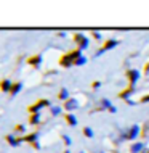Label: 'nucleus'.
<instances>
[{
  "label": "nucleus",
  "mask_w": 149,
  "mask_h": 153,
  "mask_svg": "<svg viewBox=\"0 0 149 153\" xmlns=\"http://www.w3.org/2000/svg\"><path fill=\"white\" fill-rule=\"evenodd\" d=\"M138 132H139V127H138V126H133L130 131H128L127 137H128V139H135L136 135H138Z\"/></svg>",
  "instance_id": "1"
},
{
  "label": "nucleus",
  "mask_w": 149,
  "mask_h": 153,
  "mask_svg": "<svg viewBox=\"0 0 149 153\" xmlns=\"http://www.w3.org/2000/svg\"><path fill=\"white\" fill-rule=\"evenodd\" d=\"M76 106H77L76 100H69L68 103H66V108H68V110H72V108H76Z\"/></svg>",
  "instance_id": "2"
},
{
  "label": "nucleus",
  "mask_w": 149,
  "mask_h": 153,
  "mask_svg": "<svg viewBox=\"0 0 149 153\" xmlns=\"http://www.w3.org/2000/svg\"><path fill=\"white\" fill-rule=\"evenodd\" d=\"M138 71H131L130 73V79H131V84H133V82H136V79H138Z\"/></svg>",
  "instance_id": "3"
},
{
  "label": "nucleus",
  "mask_w": 149,
  "mask_h": 153,
  "mask_svg": "<svg viewBox=\"0 0 149 153\" xmlns=\"http://www.w3.org/2000/svg\"><path fill=\"white\" fill-rule=\"evenodd\" d=\"M141 148H143V145H141V143H136V145H133V147H131V152H133V153H138L139 150H141Z\"/></svg>",
  "instance_id": "4"
},
{
  "label": "nucleus",
  "mask_w": 149,
  "mask_h": 153,
  "mask_svg": "<svg viewBox=\"0 0 149 153\" xmlns=\"http://www.w3.org/2000/svg\"><path fill=\"white\" fill-rule=\"evenodd\" d=\"M85 134H87V137H93V132H92L90 127H87V129H85Z\"/></svg>",
  "instance_id": "5"
},
{
  "label": "nucleus",
  "mask_w": 149,
  "mask_h": 153,
  "mask_svg": "<svg viewBox=\"0 0 149 153\" xmlns=\"http://www.w3.org/2000/svg\"><path fill=\"white\" fill-rule=\"evenodd\" d=\"M69 123L74 126V124H76V118H74V116H69Z\"/></svg>",
  "instance_id": "6"
},
{
  "label": "nucleus",
  "mask_w": 149,
  "mask_h": 153,
  "mask_svg": "<svg viewBox=\"0 0 149 153\" xmlns=\"http://www.w3.org/2000/svg\"><path fill=\"white\" fill-rule=\"evenodd\" d=\"M66 95H68V92H66V90H63V92H61V98H68Z\"/></svg>",
  "instance_id": "7"
},
{
  "label": "nucleus",
  "mask_w": 149,
  "mask_h": 153,
  "mask_svg": "<svg viewBox=\"0 0 149 153\" xmlns=\"http://www.w3.org/2000/svg\"><path fill=\"white\" fill-rule=\"evenodd\" d=\"M114 45H115V42H109V44H107V47H106V48H111V47H114ZM106 48H104V50H106Z\"/></svg>",
  "instance_id": "8"
},
{
  "label": "nucleus",
  "mask_w": 149,
  "mask_h": 153,
  "mask_svg": "<svg viewBox=\"0 0 149 153\" xmlns=\"http://www.w3.org/2000/svg\"><path fill=\"white\" fill-rule=\"evenodd\" d=\"M148 153H149V152H148Z\"/></svg>",
  "instance_id": "9"
}]
</instances>
